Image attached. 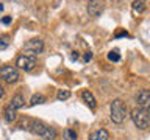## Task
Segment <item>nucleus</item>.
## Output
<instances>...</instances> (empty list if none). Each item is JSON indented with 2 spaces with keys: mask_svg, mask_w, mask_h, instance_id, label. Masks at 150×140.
Masks as SVG:
<instances>
[{
  "mask_svg": "<svg viewBox=\"0 0 150 140\" xmlns=\"http://www.w3.org/2000/svg\"><path fill=\"white\" fill-rule=\"evenodd\" d=\"M22 128L27 129L28 132L39 135L44 140H53L56 137V131L50 126H47L44 121L41 120H31V118H25L22 121Z\"/></svg>",
  "mask_w": 150,
  "mask_h": 140,
  "instance_id": "nucleus-1",
  "label": "nucleus"
},
{
  "mask_svg": "<svg viewBox=\"0 0 150 140\" xmlns=\"http://www.w3.org/2000/svg\"><path fill=\"white\" fill-rule=\"evenodd\" d=\"M110 111H111V120L117 125L124 123V121L127 120V117H128V111H127L125 103L122 100H119V98L111 103Z\"/></svg>",
  "mask_w": 150,
  "mask_h": 140,
  "instance_id": "nucleus-2",
  "label": "nucleus"
},
{
  "mask_svg": "<svg viewBox=\"0 0 150 140\" xmlns=\"http://www.w3.org/2000/svg\"><path fill=\"white\" fill-rule=\"evenodd\" d=\"M131 120H133V123L134 126L138 129H147L149 128V123H150V118H149V112L147 111H144V109H141V107H134L133 111H131Z\"/></svg>",
  "mask_w": 150,
  "mask_h": 140,
  "instance_id": "nucleus-3",
  "label": "nucleus"
},
{
  "mask_svg": "<svg viewBox=\"0 0 150 140\" xmlns=\"http://www.w3.org/2000/svg\"><path fill=\"white\" fill-rule=\"evenodd\" d=\"M42 50H44V42H42L39 37H35V39H30L25 42V45H23V55L27 56H36L42 53Z\"/></svg>",
  "mask_w": 150,
  "mask_h": 140,
  "instance_id": "nucleus-4",
  "label": "nucleus"
},
{
  "mask_svg": "<svg viewBox=\"0 0 150 140\" xmlns=\"http://www.w3.org/2000/svg\"><path fill=\"white\" fill-rule=\"evenodd\" d=\"M0 78L6 83H16L19 81L21 75H19V70L16 67H13V65H3L0 69Z\"/></svg>",
  "mask_w": 150,
  "mask_h": 140,
  "instance_id": "nucleus-5",
  "label": "nucleus"
},
{
  "mask_svg": "<svg viewBox=\"0 0 150 140\" xmlns=\"http://www.w3.org/2000/svg\"><path fill=\"white\" fill-rule=\"evenodd\" d=\"M16 65L19 69L25 70V72H31V70H35V67H36V61H35V58H31V56L21 55V56H17V59H16Z\"/></svg>",
  "mask_w": 150,
  "mask_h": 140,
  "instance_id": "nucleus-6",
  "label": "nucleus"
},
{
  "mask_svg": "<svg viewBox=\"0 0 150 140\" xmlns=\"http://www.w3.org/2000/svg\"><path fill=\"white\" fill-rule=\"evenodd\" d=\"M88 14L91 17H98L103 11V3L102 0H89L88 2Z\"/></svg>",
  "mask_w": 150,
  "mask_h": 140,
  "instance_id": "nucleus-7",
  "label": "nucleus"
},
{
  "mask_svg": "<svg viewBox=\"0 0 150 140\" xmlns=\"http://www.w3.org/2000/svg\"><path fill=\"white\" fill-rule=\"evenodd\" d=\"M138 104L141 109L149 112V109H150V92L147 89H144V90H141L138 93Z\"/></svg>",
  "mask_w": 150,
  "mask_h": 140,
  "instance_id": "nucleus-8",
  "label": "nucleus"
},
{
  "mask_svg": "<svg viewBox=\"0 0 150 140\" xmlns=\"http://www.w3.org/2000/svg\"><path fill=\"white\" fill-rule=\"evenodd\" d=\"M81 98H83V101L86 103L89 107H91V109H96V107H97L96 98H94V95H92L89 90H83V92H81Z\"/></svg>",
  "mask_w": 150,
  "mask_h": 140,
  "instance_id": "nucleus-9",
  "label": "nucleus"
},
{
  "mask_svg": "<svg viewBox=\"0 0 150 140\" xmlns=\"http://www.w3.org/2000/svg\"><path fill=\"white\" fill-rule=\"evenodd\" d=\"M131 11H133L134 16H141L145 11V0H134L131 3Z\"/></svg>",
  "mask_w": 150,
  "mask_h": 140,
  "instance_id": "nucleus-10",
  "label": "nucleus"
},
{
  "mask_svg": "<svg viewBox=\"0 0 150 140\" xmlns=\"http://www.w3.org/2000/svg\"><path fill=\"white\" fill-rule=\"evenodd\" d=\"M89 140H110V134H108L106 129H97L91 132Z\"/></svg>",
  "mask_w": 150,
  "mask_h": 140,
  "instance_id": "nucleus-11",
  "label": "nucleus"
},
{
  "mask_svg": "<svg viewBox=\"0 0 150 140\" xmlns=\"http://www.w3.org/2000/svg\"><path fill=\"white\" fill-rule=\"evenodd\" d=\"M9 106L13 107V109H21V107L25 106V98H23L22 95H14L13 97V100L9 101Z\"/></svg>",
  "mask_w": 150,
  "mask_h": 140,
  "instance_id": "nucleus-12",
  "label": "nucleus"
},
{
  "mask_svg": "<svg viewBox=\"0 0 150 140\" xmlns=\"http://www.w3.org/2000/svg\"><path fill=\"white\" fill-rule=\"evenodd\" d=\"M16 117H17V111L13 109V107L8 104L6 107H5V118H6V121H9V123H11V121L16 120Z\"/></svg>",
  "mask_w": 150,
  "mask_h": 140,
  "instance_id": "nucleus-13",
  "label": "nucleus"
},
{
  "mask_svg": "<svg viewBox=\"0 0 150 140\" xmlns=\"http://www.w3.org/2000/svg\"><path fill=\"white\" fill-rule=\"evenodd\" d=\"M42 103H45V97L42 95V93H35V95L31 97V100H30V106L42 104Z\"/></svg>",
  "mask_w": 150,
  "mask_h": 140,
  "instance_id": "nucleus-14",
  "label": "nucleus"
},
{
  "mask_svg": "<svg viewBox=\"0 0 150 140\" xmlns=\"http://www.w3.org/2000/svg\"><path fill=\"white\" fill-rule=\"evenodd\" d=\"M9 44H11V37L9 36H2L0 37V50H5V48H8L9 47Z\"/></svg>",
  "mask_w": 150,
  "mask_h": 140,
  "instance_id": "nucleus-15",
  "label": "nucleus"
},
{
  "mask_svg": "<svg viewBox=\"0 0 150 140\" xmlns=\"http://www.w3.org/2000/svg\"><path fill=\"white\" fill-rule=\"evenodd\" d=\"M77 132H75L74 129H66L64 131V139L66 140H77Z\"/></svg>",
  "mask_w": 150,
  "mask_h": 140,
  "instance_id": "nucleus-16",
  "label": "nucleus"
},
{
  "mask_svg": "<svg viewBox=\"0 0 150 140\" xmlns=\"http://www.w3.org/2000/svg\"><path fill=\"white\" fill-rule=\"evenodd\" d=\"M56 98H58L59 101L69 100V98H70V92H69V90H58V93H56Z\"/></svg>",
  "mask_w": 150,
  "mask_h": 140,
  "instance_id": "nucleus-17",
  "label": "nucleus"
},
{
  "mask_svg": "<svg viewBox=\"0 0 150 140\" xmlns=\"http://www.w3.org/2000/svg\"><path fill=\"white\" fill-rule=\"evenodd\" d=\"M108 59L112 61V62H117V61H120V55L117 53V50L110 51V53H108Z\"/></svg>",
  "mask_w": 150,
  "mask_h": 140,
  "instance_id": "nucleus-18",
  "label": "nucleus"
},
{
  "mask_svg": "<svg viewBox=\"0 0 150 140\" xmlns=\"http://www.w3.org/2000/svg\"><path fill=\"white\" fill-rule=\"evenodd\" d=\"M91 58H92V53H91V51H86V55H84V61H91Z\"/></svg>",
  "mask_w": 150,
  "mask_h": 140,
  "instance_id": "nucleus-19",
  "label": "nucleus"
},
{
  "mask_svg": "<svg viewBox=\"0 0 150 140\" xmlns=\"http://www.w3.org/2000/svg\"><path fill=\"white\" fill-rule=\"evenodd\" d=\"M2 22H3V23H9V22H11V17H3Z\"/></svg>",
  "mask_w": 150,
  "mask_h": 140,
  "instance_id": "nucleus-20",
  "label": "nucleus"
},
{
  "mask_svg": "<svg viewBox=\"0 0 150 140\" xmlns=\"http://www.w3.org/2000/svg\"><path fill=\"white\" fill-rule=\"evenodd\" d=\"M3 93H5V90H3V87H2V84H0V98L3 97Z\"/></svg>",
  "mask_w": 150,
  "mask_h": 140,
  "instance_id": "nucleus-21",
  "label": "nucleus"
}]
</instances>
